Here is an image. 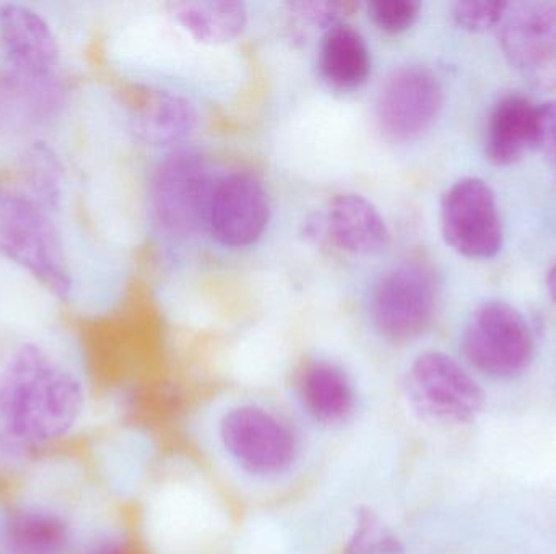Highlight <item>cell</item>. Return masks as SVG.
Masks as SVG:
<instances>
[{
	"label": "cell",
	"mask_w": 556,
	"mask_h": 554,
	"mask_svg": "<svg viewBox=\"0 0 556 554\" xmlns=\"http://www.w3.org/2000/svg\"><path fill=\"white\" fill-rule=\"evenodd\" d=\"M463 351L480 373L509 379L532 363L534 335L525 315L508 302H483L464 328Z\"/></svg>",
	"instance_id": "cell-4"
},
{
	"label": "cell",
	"mask_w": 556,
	"mask_h": 554,
	"mask_svg": "<svg viewBox=\"0 0 556 554\" xmlns=\"http://www.w3.org/2000/svg\"><path fill=\"white\" fill-rule=\"evenodd\" d=\"M440 279L424 260H405L386 272L372 295V321L382 337L407 342L433 324L440 306Z\"/></svg>",
	"instance_id": "cell-3"
},
{
	"label": "cell",
	"mask_w": 556,
	"mask_h": 554,
	"mask_svg": "<svg viewBox=\"0 0 556 554\" xmlns=\"http://www.w3.org/2000/svg\"><path fill=\"white\" fill-rule=\"evenodd\" d=\"M441 231L451 249L467 259H493L505 241L495 192L483 179L454 182L441 202Z\"/></svg>",
	"instance_id": "cell-7"
},
{
	"label": "cell",
	"mask_w": 556,
	"mask_h": 554,
	"mask_svg": "<svg viewBox=\"0 0 556 554\" xmlns=\"http://www.w3.org/2000/svg\"><path fill=\"white\" fill-rule=\"evenodd\" d=\"M508 7L503 0H463L454 5L453 15L460 28L480 33L502 25Z\"/></svg>",
	"instance_id": "cell-24"
},
{
	"label": "cell",
	"mask_w": 556,
	"mask_h": 554,
	"mask_svg": "<svg viewBox=\"0 0 556 554\" xmlns=\"http://www.w3.org/2000/svg\"><path fill=\"white\" fill-rule=\"evenodd\" d=\"M407 397L421 418L441 425H469L485 407V392L463 364L441 351H428L412 363Z\"/></svg>",
	"instance_id": "cell-5"
},
{
	"label": "cell",
	"mask_w": 556,
	"mask_h": 554,
	"mask_svg": "<svg viewBox=\"0 0 556 554\" xmlns=\"http://www.w3.org/2000/svg\"><path fill=\"white\" fill-rule=\"evenodd\" d=\"M539 149V106L521 94L503 98L486 126V158L495 166L518 163Z\"/></svg>",
	"instance_id": "cell-15"
},
{
	"label": "cell",
	"mask_w": 556,
	"mask_h": 554,
	"mask_svg": "<svg viewBox=\"0 0 556 554\" xmlns=\"http://www.w3.org/2000/svg\"><path fill=\"white\" fill-rule=\"evenodd\" d=\"M214 182L207 163L194 152L172 153L153 175L152 204L163 230L189 236L208 224Z\"/></svg>",
	"instance_id": "cell-6"
},
{
	"label": "cell",
	"mask_w": 556,
	"mask_h": 554,
	"mask_svg": "<svg viewBox=\"0 0 556 554\" xmlns=\"http://www.w3.org/2000/svg\"><path fill=\"white\" fill-rule=\"evenodd\" d=\"M23 181L28 185L33 201L51 214L58 211L62 201L64 172L58 155L46 142H36L22 156Z\"/></svg>",
	"instance_id": "cell-21"
},
{
	"label": "cell",
	"mask_w": 556,
	"mask_h": 554,
	"mask_svg": "<svg viewBox=\"0 0 556 554\" xmlns=\"http://www.w3.org/2000/svg\"><path fill=\"white\" fill-rule=\"evenodd\" d=\"M269 218V197L256 176L233 172L215 184L208 228L224 246L247 247L256 243Z\"/></svg>",
	"instance_id": "cell-11"
},
{
	"label": "cell",
	"mask_w": 556,
	"mask_h": 554,
	"mask_svg": "<svg viewBox=\"0 0 556 554\" xmlns=\"http://www.w3.org/2000/svg\"><path fill=\"white\" fill-rule=\"evenodd\" d=\"M368 9L379 28L388 33H402L417 23L421 3L418 0H375Z\"/></svg>",
	"instance_id": "cell-25"
},
{
	"label": "cell",
	"mask_w": 556,
	"mask_h": 554,
	"mask_svg": "<svg viewBox=\"0 0 556 554\" xmlns=\"http://www.w3.org/2000/svg\"><path fill=\"white\" fill-rule=\"evenodd\" d=\"M65 103L62 77L41 78L0 67V130L25 132L54 119Z\"/></svg>",
	"instance_id": "cell-13"
},
{
	"label": "cell",
	"mask_w": 556,
	"mask_h": 554,
	"mask_svg": "<svg viewBox=\"0 0 556 554\" xmlns=\"http://www.w3.org/2000/svg\"><path fill=\"white\" fill-rule=\"evenodd\" d=\"M220 439L228 454L248 474H283L296 461L293 431L260 407H238L224 416Z\"/></svg>",
	"instance_id": "cell-9"
},
{
	"label": "cell",
	"mask_w": 556,
	"mask_h": 554,
	"mask_svg": "<svg viewBox=\"0 0 556 554\" xmlns=\"http://www.w3.org/2000/svg\"><path fill=\"white\" fill-rule=\"evenodd\" d=\"M539 149L556 163V100L539 106Z\"/></svg>",
	"instance_id": "cell-26"
},
{
	"label": "cell",
	"mask_w": 556,
	"mask_h": 554,
	"mask_svg": "<svg viewBox=\"0 0 556 554\" xmlns=\"http://www.w3.org/2000/svg\"><path fill=\"white\" fill-rule=\"evenodd\" d=\"M85 554H127V552L123 543L117 542L116 539H104L94 543Z\"/></svg>",
	"instance_id": "cell-28"
},
{
	"label": "cell",
	"mask_w": 556,
	"mask_h": 554,
	"mask_svg": "<svg viewBox=\"0 0 556 554\" xmlns=\"http://www.w3.org/2000/svg\"><path fill=\"white\" fill-rule=\"evenodd\" d=\"M300 397L306 412L324 425L345 422L355 407V394L349 376L327 361H316L304 370Z\"/></svg>",
	"instance_id": "cell-19"
},
{
	"label": "cell",
	"mask_w": 556,
	"mask_h": 554,
	"mask_svg": "<svg viewBox=\"0 0 556 554\" xmlns=\"http://www.w3.org/2000/svg\"><path fill=\"white\" fill-rule=\"evenodd\" d=\"M0 256L59 299L71 298L74 275L61 231L31 197L0 188Z\"/></svg>",
	"instance_id": "cell-2"
},
{
	"label": "cell",
	"mask_w": 556,
	"mask_h": 554,
	"mask_svg": "<svg viewBox=\"0 0 556 554\" xmlns=\"http://www.w3.org/2000/svg\"><path fill=\"white\" fill-rule=\"evenodd\" d=\"M500 41L509 64L532 88L556 91L555 0H528L509 5Z\"/></svg>",
	"instance_id": "cell-8"
},
{
	"label": "cell",
	"mask_w": 556,
	"mask_h": 554,
	"mask_svg": "<svg viewBox=\"0 0 556 554\" xmlns=\"http://www.w3.org/2000/svg\"><path fill=\"white\" fill-rule=\"evenodd\" d=\"M2 542L7 554H68L72 527L49 507H18L3 523Z\"/></svg>",
	"instance_id": "cell-17"
},
{
	"label": "cell",
	"mask_w": 556,
	"mask_h": 554,
	"mask_svg": "<svg viewBox=\"0 0 556 554\" xmlns=\"http://www.w3.org/2000/svg\"><path fill=\"white\" fill-rule=\"evenodd\" d=\"M287 7L301 22L329 29L345 25L346 18L358 9L350 0H294L288 2Z\"/></svg>",
	"instance_id": "cell-23"
},
{
	"label": "cell",
	"mask_w": 556,
	"mask_h": 554,
	"mask_svg": "<svg viewBox=\"0 0 556 554\" xmlns=\"http://www.w3.org/2000/svg\"><path fill=\"white\" fill-rule=\"evenodd\" d=\"M134 132L150 145H173L194 132L198 113L191 101L162 88H139L130 101Z\"/></svg>",
	"instance_id": "cell-14"
},
{
	"label": "cell",
	"mask_w": 556,
	"mask_h": 554,
	"mask_svg": "<svg viewBox=\"0 0 556 554\" xmlns=\"http://www.w3.org/2000/svg\"><path fill=\"white\" fill-rule=\"evenodd\" d=\"M168 12L192 38L205 44H225L248 25V10L238 0H178Z\"/></svg>",
	"instance_id": "cell-18"
},
{
	"label": "cell",
	"mask_w": 556,
	"mask_h": 554,
	"mask_svg": "<svg viewBox=\"0 0 556 554\" xmlns=\"http://www.w3.org/2000/svg\"><path fill=\"white\" fill-rule=\"evenodd\" d=\"M399 537L368 507L356 513L355 530L346 545V554H402Z\"/></svg>",
	"instance_id": "cell-22"
},
{
	"label": "cell",
	"mask_w": 556,
	"mask_h": 554,
	"mask_svg": "<svg viewBox=\"0 0 556 554\" xmlns=\"http://www.w3.org/2000/svg\"><path fill=\"white\" fill-rule=\"evenodd\" d=\"M80 381L48 350L23 344L0 370V436L22 448L49 445L80 422Z\"/></svg>",
	"instance_id": "cell-1"
},
{
	"label": "cell",
	"mask_w": 556,
	"mask_h": 554,
	"mask_svg": "<svg viewBox=\"0 0 556 554\" xmlns=\"http://www.w3.org/2000/svg\"><path fill=\"white\" fill-rule=\"evenodd\" d=\"M547 286L548 293H551L552 298L556 302V262L552 266L551 272H548Z\"/></svg>",
	"instance_id": "cell-29"
},
{
	"label": "cell",
	"mask_w": 556,
	"mask_h": 554,
	"mask_svg": "<svg viewBox=\"0 0 556 554\" xmlns=\"http://www.w3.org/2000/svg\"><path fill=\"white\" fill-rule=\"evenodd\" d=\"M303 233L309 243L323 246L326 243H332L330 240L329 223L327 217L323 214H313L303 221Z\"/></svg>",
	"instance_id": "cell-27"
},
{
	"label": "cell",
	"mask_w": 556,
	"mask_h": 554,
	"mask_svg": "<svg viewBox=\"0 0 556 554\" xmlns=\"http://www.w3.org/2000/svg\"><path fill=\"white\" fill-rule=\"evenodd\" d=\"M330 240L356 256H375L388 247L391 234L381 211L359 194H339L327 211Z\"/></svg>",
	"instance_id": "cell-16"
},
{
	"label": "cell",
	"mask_w": 556,
	"mask_h": 554,
	"mask_svg": "<svg viewBox=\"0 0 556 554\" xmlns=\"http://www.w3.org/2000/svg\"><path fill=\"white\" fill-rule=\"evenodd\" d=\"M320 74L332 87H359L371 72V54L365 38L346 25L336 26L320 46Z\"/></svg>",
	"instance_id": "cell-20"
},
{
	"label": "cell",
	"mask_w": 556,
	"mask_h": 554,
	"mask_svg": "<svg viewBox=\"0 0 556 554\" xmlns=\"http://www.w3.org/2000/svg\"><path fill=\"white\" fill-rule=\"evenodd\" d=\"M3 64L41 78L62 77L61 48L48 20L22 3H0Z\"/></svg>",
	"instance_id": "cell-12"
},
{
	"label": "cell",
	"mask_w": 556,
	"mask_h": 554,
	"mask_svg": "<svg viewBox=\"0 0 556 554\" xmlns=\"http://www.w3.org/2000/svg\"><path fill=\"white\" fill-rule=\"evenodd\" d=\"M443 101V87L433 70L404 65L381 85L376 101L379 127L395 142L417 140L437 123Z\"/></svg>",
	"instance_id": "cell-10"
}]
</instances>
